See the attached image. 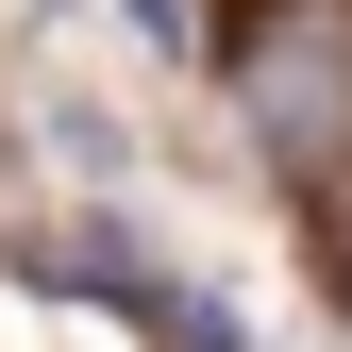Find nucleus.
I'll return each mask as SVG.
<instances>
[{
    "label": "nucleus",
    "instance_id": "f257e3e1",
    "mask_svg": "<svg viewBox=\"0 0 352 352\" xmlns=\"http://www.w3.org/2000/svg\"><path fill=\"white\" fill-rule=\"evenodd\" d=\"M235 118H252L269 168H319V151L352 135V0H269V17H252Z\"/></svg>",
    "mask_w": 352,
    "mask_h": 352
},
{
    "label": "nucleus",
    "instance_id": "f03ea898",
    "mask_svg": "<svg viewBox=\"0 0 352 352\" xmlns=\"http://www.w3.org/2000/svg\"><path fill=\"white\" fill-rule=\"evenodd\" d=\"M135 34H151V51H185V0H135Z\"/></svg>",
    "mask_w": 352,
    "mask_h": 352
},
{
    "label": "nucleus",
    "instance_id": "7ed1b4c3",
    "mask_svg": "<svg viewBox=\"0 0 352 352\" xmlns=\"http://www.w3.org/2000/svg\"><path fill=\"white\" fill-rule=\"evenodd\" d=\"M336 269H352V235H336Z\"/></svg>",
    "mask_w": 352,
    "mask_h": 352
}]
</instances>
